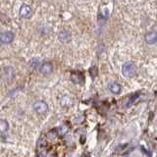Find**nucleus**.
I'll list each match as a JSON object with an SVG mask.
<instances>
[{"label":"nucleus","mask_w":157,"mask_h":157,"mask_svg":"<svg viewBox=\"0 0 157 157\" xmlns=\"http://www.w3.org/2000/svg\"><path fill=\"white\" fill-rule=\"evenodd\" d=\"M122 73L126 78H132L134 77L136 73V67L135 65V63H132V62L125 63V65L123 66Z\"/></svg>","instance_id":"nucleus-1"},{"label":"nucleus","mask_w":157,"mask_h":157,"mask_svg":"<svg viewBox=\"0 0 157 157\" xmlns=\"http://www.w3.org/2000/svg\"><path fill=\"white\" fill-rule=\"evenodd\" d=\"M33 109L36 110V112H37L38 114H44L45 112H47L48 106L46 103L43 101H36V102H34V104H33Z\"/></svg>","instance_id":"nucleus-2"},{"label":"nucleus","mask_w":157,"mask_h":157,"mask_svg":"<svg viewBox=\"0 0 157 157\" xmlns=\"http://www.w3.org/2000/svg\"><path fill=\"white\" fill-rule=\"evenodd\" d=\"M14 37H15V36L12 32H5V33H1L0 39H1V42L3 44H9L14 40Z\"/></svg>","instance_id":"nucleus-3"},{"label":"nucleus","mask_w":157,"mask_h":157,"mask_svg":"<svg viewBox=\"0 0 157 157\" xmlns=\"http://www.w3.org/2000/svg\"><path fill=\"white\" fill-rule=\"evenodd\" d=\"M19 13H20V16H21L22 18L29 19L32 16V9L29 5H22L21 8H20Z\"/></svg>","instance_id":"nucleus-4"},{"label":"nucleus","mask_w":157,"mask_h":157,"mask_svg":"<svg viewBox=\"0 0 157 157\" xmlns=\"http://www.w3.org/2000/svg\"><path fill=\"white\" fill-rule=\"evenodd\" d=\"M108 88H109V90L112 92V93H114V94H119V93L121 92V86L119 85V83H117V82H110L109 83V86H108Z\"/></svg>","instance_id":"nucleus-5"},{"label":"nucleus","mask_w":157,"mask_h":157,"mask_svg":"<svg viewBox=\"0 0 157 157\" xmlns=\"http://www.w3.org/2000/svg\"><path fill=\"white\" fill-rule=\"evenodd\" d=\"M52 70H53V66L50 63H43L40 67V72L43 75H48V74L52 73Z\"/></svg>","instance_id":"nucleus-6"},{"label":"nucleus","mask_w":157,"mask_h":157,"mask_svg":"<svg viewBox=\"0 0 157 157\" xmlns=\"http://www.w3.org/2000/svg\"><path fill=\"white\" fill-rule=\"evenodd\" d=\"M145 40L148 44H153L157 41V33H149L145 36Z\"/></svg>","instance_id":"nucleus-7"},{"label":"nucleus","mask_w":157,"mask_h":157,"mask_svg":"<svg viewBox=\"0 0 157 157\" xmlns=\"http://www.w3.org/2000/svg\"><path fill=\"white\" fill-rule=\"evenodd\" d=\"M4 73L6 74V75H3V78L5 80H7L9 78V81H11L13 77H14V70L11 68V67H8V68H5L4 69Z\"/></svg>","instance_id":"nucleus-8"},{"label":"nucleus","mask_w":157,"mask_h":157,"mask_svg":"<svg viewBox=\"0 0 157 157\" xmlns=\"http://www.w3.org/2000/svg\"><path fill=\"white\" fill-rule=\"evenodd\" d=\"M71 80L75 83H81L83 81V78L80 73H77V74L73 73L72 76H71Z\"/></svg>","instance_id":"nucleus-9"},{"label":"nucleus","mask_w":157,"mask_h":157,"mask_svg":"<svg viewBox=\"0 0 157 157\" xmlns=\"http://www.w3.org/2000/svg\"><path fill=\"white\" fill-rule=\"evenodd\" d=\"M70 33H67V32H63L59 34V38H60V40L62 41H68L69 39H70Z\"/></svg>","instance_id":"nucleus-10"},{"label":"nucleus","mask_w":157,"mask_h":157,"mask_svg":"<svg viewBox=\"0 0 157 157\" xmlns=\"http://www.w3.org/2000/svg\"><path fill=\"white\" fill-rule=\"evenodd\" d=\"M0 128H1V132H2V134H4V132H6L8 130V128H9L7 121L1 120V122H0Z\"/></svg>","instance_id":"nucleus-11"},{"label":"nucleus","mask_w":157,"mask_h":157,"mask_svg":"<svg viewBox=\"0 0 157 157\" xmlns=\"http://www.w3.org/2000/svg\"><path fill=\"white\" fill-rule=\"evenodd\" d=\"M139 96H140V93L139 92H137V93H136V94H134V95H132L131 98H130V100H129V102H128L127 103V107H130L132 104V103H134L136 99H137V98H139Z\"/></svg>","instance_id":"nucleus-12"}]
</instances>
